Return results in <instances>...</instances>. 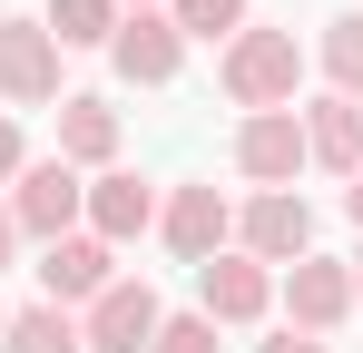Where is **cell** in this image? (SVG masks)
<instances>
[{"instance_id": "cell-1", "label": "cell", "mask_w": 363, "mask_h": 353, "mask_svg": "<svg viewBox=\"0 0 363 353\" xmlns=\"http://www.w3.org/2000/svg\"><path fill=\"white\" fill-rule=\"evenodd\" d=\"M10 226H20V245H60V235H79V216H89V176L69 167V157H30V167L10 176Z\"/></svg>"}, {"instance_id": "cell-2", "label": "cell", "mask_w": 363, "mask_h": 353, "mask_svg": "<svg viewBox=\"0 0 363 353\" xmlns=\"http://www.w3.org/2000/svg\"><path fill=\"white\" fill-rule=\"evenodd\" d=\"M216 79H226V99H236L245 118H255V108H295V89H304V50H295V30H236Z\"/></svg>"}, {"instance_id": "cell-3", "label": "cell", "mask_w": 363, "mask_h": 353, "mask_svg": "<svg viewBox=\"0 0 363 353\" xmlns=\"http://www.w3.org/2000/svg\"><path fill=\"white\" fill-rule=\"evenodd\" d=\"M236 255H255L265 275H285L295 255H314V206H304L295 186H265V196H245V206H236Z\"/></svg>"}, {"instance_id": "cell-4", "label": "cell", "mask_w": 363, "mask_h": 353, "mask_svg": "<svg viewBox=\"0 0 363 353\" xmlns=\"http://www.w3.org/2000/svg\"><path fill=\"white\" fill-rule=\"evenodd\" d=\"M275 304L295 314V334H334L363 294H354V265H344V255H295V265L275 275Z\"/></svg>"}, {"instance_id": "cell-5", "label": "cell", "mask_w": 363, "mask_h": 353, "mask_svg": "<svg viewBox=\"0 0 363 353\" xmlns=\"http://www.w3.org/2000/svg\"><path fill=\"white\" fill-rule=\"evenodd\" d=\"M157 324H167L157 285H147V275H118V285L79 314V344H89V353H147V344H157Z\"/></svg>"}, {"instance_id": "cell-6", "label": "cell", "mask_w": 363, "mask_h": 353, "mask_svg": "<svg viewBox=\"0 0 363 353\" xmlns=\"http://www.w3.org/2000/svg\"><path fill=\"white\" fill-rule=\"evenodd\" d=\"M157 235H167V255L206 265V255H226V235H236V206H226L216 186H167V196H157Z\"/></svg>"}, {"instance_id": "cell-7", "label": "cell", "mask_w": 363, "mask_h": 353, "mask_svg": "<svg viewBox=\"0 0 363 353\" xmlns=\"http://www.w3.org/2000/svg\"><path fill=\"white\" fill-rule=\"evenodd\" d=\"M0 99L10 108H50L60 99V40L40 20H0Z\"/></svg>"}, {"instance_id": "cell-8", "label": "cell", "mask_w": 363, "mask_h": 353, "mask_svg": "<svg viewBox=\"0 0 363 353\" xmlns=\"http://www.w3.org/2000/svg\"><path fill=\"white\" fill-rule=\"evenodd\" d=\"M304 167H314V157H304V118L295 108H255L236 128V176H255V186H295Z\"/></svg>"}, {"instance_id": "cell-9", "label": "cell", "mask_w": 363, "mask_h": 353, "mask_svg": "<svg viewBox=\"0 0 363 353\" xmlns=\"http://www.w3.org/2000/svg\"><path fill=\"white\" fill-rule=\"evenodd\" d=\"M118 285V245H99V235H60V245H40V294L50 304H99V294Z\"/></svg>"}, {"instance_id": "cell-10", "label": "cell", "mask_w": 363, "mask_h": 353, "mask_svg": "<svg viewBox=\"0 0 363 353\" xmlns=\"http://www.w3.org/2000/svg\"><path fill=\"white\" fill-rule=\"evenodd\" d=\"M265 304H275V275H265L255 255H206V265H196V314H206V324H255Z\"/></svg>"}, {"instance_id": "cell-11", "label": "cell", "mask_w": 363, "mask_h": 353, "mask_svg": "<svg viewBox=\"0 0 363 353\" xmlns=\"http://www.w3.org/2000/svg\"><path fill=\"white\" fill-rule=\"evenodd\" d=\"M108 59H118V79H138V89H167V79L186 69V40H177L167 10H128L118 40H108Z\"/></svg>"}, {"instance_id": "cell-12", "label": "cell", "mask_w": 363, "mask_h": 353, "mask_svg": "<svg viewBox=\"0 0 363 353\" xmlns=\"http://www.w3.org/2000/svg\"><path fill=\"white\" fill-rule=\"evenodd\" d=\"M157 226V186L138 167H99L89 176V235L99 245H128V235H147Z\"/></svg>"}, {"instance_id": "cell-13", "label": "cell", "mask_w": 363, "mask_h": 353, "mask_svg": "<svg viewBox=\"0 0 363 353\" xmlns=\"http://www.w3.org/2000/svg\"><path fill=\"white\" fill-rule=\"evenodd\" d=\"M304 118V157L314 167H334V176H363V99H314Z\"/></svg>"}, {"instance_id": "cell-14", "label": "cell", "mask_w": 363, "mask_h": 353, "mask_svg": "<svg viewBox=\"0 0 363 353\" xmlns=\"http://www.w3.org/2000/svg\"><path fill=\"white\" fill-rule=\"evenodd\" d=\"M60 157H69V167H108V157H118V108L89 99V89L60 99Z\"/></svg>"}, {"instance_id": "cell-15", "label": "cell", "mask_w": 363, "mask_h": 353, "mask_svg": "<svg viewBox=\"0 0 363 353\" xmlns=\"http://www.w3.org/2000/svg\"><path fill=\"white\" fill-rule=\"evenodd\" d=\"M118 20H128L118 0H50V10H40V30H50L60 50H108Z\"/></svg>"}, {"instance_id": "cell-16", "label": "cell", "mask_w": 363, "mask_h": 353, "mask_svg": "<svg viewBox=\"0 0 363 353\" xmlns=\"http://www.w3.org/2000/svg\"><path fill=\"white\" fill-rule=\"evenodd\" d=\"M0 353H89V344H79V314H60V304H20V314L0 324Z\"/></svg>"}, {"instance_id": "cell-17", "label": "cell", "mask_w": 363, "mask_h": 353, "mask_svg": "<svg viewBox=\"0 0 363 353\" xmlns=\"http://www.w3.org/2000/svg\"><path fill=\"white\" fill-rule=\"evenodd\" d=\"M314 59H324L334 99H363V10H344V20H324V40H314Z\"/></svg>"}, {"instance_id": "cell-18", "label": "cell", "mask_w": 363, "mask_h": 353, "mask_svg": "<svg viewBox=\"0 0 363 353\" xmlns=\"http://www.w3.org/2000/svg\"><path fill=\"white\" fill-rule=\"evenodd\" d=\"M167 20H177V40H236L255 30V0H167Z\"/></svg>"}, {"instance_id": "cell-19", "label": "cell", "mask_w": 363, "mask_h": 353, "mask_svg": "<svg viewBox=\"0 0 363 353\" xmlns=\"http://www.w3.org/2000/svg\"><path fill=\"white\" fill-rule=\"evenodd\" d=\"M147 353H216V324H206V314H167Z\"/></svg>"}, {"instance_id": "cell-20", "label": "cell", "mask_w": 363, "mask_h": 353, "mask_svg": "<svg viewBox=\"0 0 363 353\" xmlns=\"http://www.w3.org/2000/svg\"><path fill=\"white\" fill-rule=\"evenodd\" d=\"M255 353H334V344H324V334H295V324H285V334H265Z\"/></svg>"}, {"instance_id": "cell-21", "label": "cell", "mask_w": 363, "mask_h": 353, "mask_svg": "<svg viewBox=\"0 0 363 353\" xmlns=\"http://www.w3.org/2000/svg\"><path fill=\"white\" fill-rule=\"evenodd\" d=\"M20 167H30V157H20V118H0V186H10Z\"/></svg>"}, {"instance_id": "cell-22", "label": "cell", "mask_w": 363, "mask_h": 353, "mask_svg": "<svg viewBox=\"0 0 363 353\" xmlns=\"http://www.w3.org/2000/svg\"><path fill=\"white\" fill-rule=\"evenodd\" d=\"M10 255H20V226H10V206H0V265H10Z\"/></svg>"}, {"instance_id": "cell-23", "label": "cell", "mask_w": 363, "mask_h": 353, "mask_svg": "<svg viewBox=\"0 0 363 353\" xmlns=\"http://www.w3.org/2000/svg\"><path fill=\"white\" fill-rule=\"evenodd\" d=\"M344 216H354V226H363V176H354V186H344Z\"/></svg>"}, {"instance_id": "cell-24", "label": "cell", "mask_w": 363, "mask_h": 353, "mask_svg": "<svg viewBox=\"0 0 363 353\" xmlns=\"http://www.w3.org/2000/svg\"><path fill=\"white\" fill-rule=\"evenodd\" d=\"M118 10H167V0H118Z\"/></svg>"}, {"instance_id": "cell-25", "label": "cell", "mask_w": 363, "mask_h": 353, "mask_svg": "<svg viewBox=\"0 0 363 353\" xmlns=\"http://www.w3.org/2000/svg\"><path fill=\"white\" fill-rule=\"evenodd\" d=\"M354 294H363V255H354Z\"/></svg>"}, {"instance_id": "cell-26", "label": "cell", "mask_w": 363, "mask_h": 353, "mask_svg": "<svg viewBox=\"0 0 363 353\" xmlns=\"http://www.w3.org/2000/svg\"><path fill=\"white\" fill-rule=\"evenodd\" d=\"M0 324H10V304H0Z\"/></svg>"}]
</instances>
